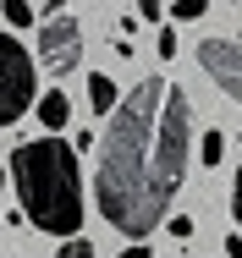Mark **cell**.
<instances>
[{
  "instance_id": "1",
  "label": "cell",
  "mask_w": 242,
  "mask_h": 258,
  "mask_svg": "<svg viewBox=\"0 0 242 258\" xmlns=\"http://www.w3.org/2000/svg\"><path fill=\"white\" fill-rule=\"evenodd\" d=\"M187 138H193V104L176 83L143 77L127 99H116L99 132V170H94V204L105 225L143 242L165 220V209L187 176Z\"/></svg>"
},
{
  "instance_id": "2",
  "label": "cell",
  "mask_w": 242,
  "mask_h": 258,
  "mask_svg": "<svg viewBox=\"0 0 242 258\" xmlns=\"http://www.w3.org/2000/svg\"><path fill=\"white\" fill-rule=\"evenodd\" d=\"M11 187L22 214L50 231V236H77L83 231V170H77V149L61 138H39L22 143L11 154Z\"/></svg>"
},
{
  "instance_id": "3",
  "label": "cell",
  "mask_w": 242,
  "mask_h": 258,
  "mask_svg": "<svg viewBox=\"0 0 242 258\" xmlns=\"http://www.w3.org/2000/svg\"><path fill=\"white\" fill-rule=\"evenodd\" d=\"M33 55L22 50L11 33H0V126L22 121L33 110Z\"/></svg>"
},
{
  "instance_id": "4",
  "label": "cell",
  "mask_w": 242,
  "mask_h": 258,
  "mask_svg": "<svg viewBox=\"0 0 242 258\" xmlns=\"http://www.w3.org/2000/svg\"><path fill=\"white\" fill-rule=\"evenodd\" d=\"M77 60H83V28H77V17H66L61 0H55V6H50V22L39 28V66H44V72H77Z\"/></svg>"
},
{
  "instance_id": "5",
  "label": "cell",
  "mask_w": 242,
  "mask_h": 258,
  "mask_svg": "<svg viewBox=\"0 0 242 258\" xmlns=\"http://www.w3.org/2000/svg\"><path fill=\"white\" fill-rule=\"evenodd\" d=\"M193 55H198V66L242 104V39H204Z\"/></svg>"
},
{
  "instance_id": "6",
  "label": "cell",
  "mask_w": 242,
  "mask_h": 258,
  "mask_svg": "<svg viewBox=\"0 0 242 258\" xmlns=\"http://www.w3.org/2000/svg\"><path fill=\"white\" fill-rule=\"evenodd\" d=\"M33 115L44 121L50 132H61V126L72 121V99H66V94H39V99H33Z\"/></svg>"
},
{
  "instance_id": "7",
  "label": "cell",
  "mask_w": 242,
  "mask_h": 258,
  "mask_svg": "<svg viewBox=\"0 0 242 258\" xmlns=\"http://www.w3.org/2000/svg\"><path fill=\"white\" fill-rule=\"evenodd\" d=\"M88 104H94L99 115H110V110H116V83H110L105 72H94V77H88Z\"/></svg>"
},
{
  "instance_id": "8",
  "label": "cell",
  "mask_w": 242,
  "mask_h": 258,
  "mask_svg": "<svg viewBox=\"0 0 242 258\" xmlns=\"http://www.w3.org/2000/svg\"><path fill=\"white\" fill-rule=\"evenodd\" d=\"M0 11H6L11 28H33V6L28 0H0Z\"/></svg>"
},
{
  "instance_id": "9",
  "label": "cell",
  "mask_w": 242,
  "mask_h": 258,
  "mask_svg": "<svg viewBox=\"0 0 242 258\" xmlns=\"http://www.w3.org/2000/svg\"><path fill=\"white\" fill-rule=\"evenodd\" d=\"M198 154H204V165L215 170V165H220V154H226V138H220V132L209 126V132H204V149H198Z\"/></svg>"
},
{
  "instance_id": "10",
  "label": "cell",
  "mask_w": 242,
  "mask_h": 258,
  "mask_svg": "<svg viewBox=\"0 0 242 258\" xmlns=\"http://www.w3.org/2000/svg\"><path fill=\"white\" fill-rule=\"evenodd\" d=\"M204 6H209V0H176V6H171V17H176V22H198V17H204Z\"/></svg>"
},
{
  "instance_id": "11",
  "label": "cell",
  "mask_w": 242,
  "mask_h": 258,
  "mask_svg": "<svg viewBox=\"0 0 242 258\" xmlns=\"http://www.w3.org/2000/svg\"><path fill=\"white\" fill-rule=\"evenodd\" d=\"M55 258H94V247H88L83 236H66V247H61Z\"/></svg>"
},
{
  "instance_id": "12",
  "label": "cell",
  "mask_w": 242,
  "mask_h": 258,
  "mask_svg": "<svg viewBox=\"0 0 242 258\" xmlns=\"http://www.w3.org/2000/svg\"><path fill=\"white\" fill-rule=\"evenodd\" d=\"M154 50H160V60H171V55H176V33H171V28H160V39H154Z\"/></svg>"
},
{
  "instance_id": "13",
  "label": "cell",
  "mask_w": 242,
  "mask_h": 258,
  "mask_svg": "<svg viewBox=\"0 0 242 258\" xmlns=\"http://www.w3.org/2000/svg\"><path fill=\"white\" fill-rule=\"evenodd\" d=\"M138 17H143V22H160V17H165V0H138Z\"/></svg>"
},
{
  "instance_id": "14",
  "label": "cell",
  "mask_w": 242,
  "mask_h": 258,
  "mask_svg": "<svg viewBox=\"0 0 242 258\" xmlns=\"http://www.w3.org/2000/svg\"><path fill=\"white\" fill-rule=\"evenodd\" d=\"M231 220H237V225H242V170H237V176H231Z\"/></svg>"
},
{
  "instance_id": "15",
  "label": "cell",
  "mask_w": 242,
  "mask_h": 258,
  "mask_svg": "<svg viewBox=\"0 0 242 258\" xmlns=\"http://www.w3.org/2000/svg\"><path fill=\"white\" fill-rule=\"evenodd\" d=\"M171 236H193V220L187 214H171Z\"/></svg>"
},
{
  "instance_id": "16",
  "label": "cell",
  "mask_w": 242,
  "mask_h": 258,
  "mask_svg": "<svg viewBox=\"0 0 242 258\" xmlns=\"http://www.w3.org/2000/svg\"><path fill=\"white\" fill-rule=\"evenodd\" d=\"M116 258H149V247H143V242H132V247H121Z\"/></svg>"
},
{
  "instance_id": "17",
  "label": "cell",
  "mask_w": 242,
  "mask_h": 258,
  "mask_svg": "<svg viewBox=\"0 0 242 258\" xmlns=\"http://www.w3.org/2000/svg\"><path fill=\"white\" fill-rule=\"evenodd\" d=\"M226 258H242V236H226Z\"/></svg>"
},
{
  "instance_id": "18",
  "label": "cell",
  "mask_w": 242,
  "mask_h": 258,
  "mask_svg": "<svg viewBox=\"0 0 242 258\" xmlns=\"http://www.w3.org/2000/svg\"><path fill=\"white\" fill-rule=\"evenodd\" d=\"M0 187H6V170H0Z\"/></svg>"
}]
</instances>
